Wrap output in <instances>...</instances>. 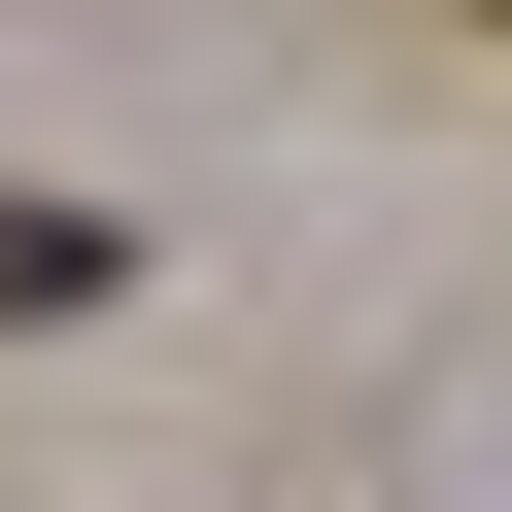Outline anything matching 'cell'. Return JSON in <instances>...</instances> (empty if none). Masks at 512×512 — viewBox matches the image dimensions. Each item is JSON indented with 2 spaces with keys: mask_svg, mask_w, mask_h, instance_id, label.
Listing matches in <instances>:
<instances>
[{
  "mask_svg": "<svg viewBox=\"0 0 512 512\" xmlns=\"http://www.w3.org/2000/svg\"><path fill=\"white\" fill-rule=\"evenodd\" d=\"M478 35H512V0H478Z\"/></svg>",
  "mask_w": 512,
  "mask_h": 512,
  "instance_id": "6da1fadb",
  "label": "cell"
}]
</instances>
